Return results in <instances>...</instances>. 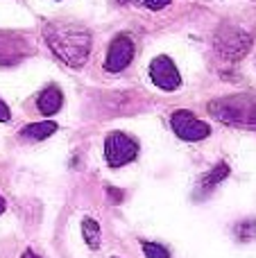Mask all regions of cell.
Instances as JSON below:
<instances>
[{
    "mask_svg": "<svg viewBox=\"0 0 256 258\" xmlns=\"http://www.w3.org/2000/svg\"><path fill=\"white\" fill-rule=\"evenodd\" d=\"M170 127L181 141H188V143H198V141H204V138L211 136V125L200 120L188 109H177V111H172Z\"/></svg>",
    "mask_w": 256,
    "mask_h": 258,
    "instance_id": "obj_5",
    "label": "cell"
},
{
    "mask_svg": "<svg viewBox=\"0 0 256 258\" xmlns=\"http://www.w3.org/2000/svg\"><path fill=\"white\" fill-rule=\"evenodd\" d=\"M32 52L25 36L14 32H0V66H14Z\"/></svg>",
    "mask_w": 256,
    "mask_h": 258,
    "instance_id": "obj_8",
    "label": "cell"
},
{
    "mask_svg": "<svg viewBox=\"0 0 256 258\" xmlns=\"http://www.w3.org/2000/svg\"><path fill=\"white\" fill-rule=\"evenodd\" d=\"M21 258H41V256L36 254L34 249H25V251H23V254H21Z\"/></svg>",
    "mask_w": 256,
    "mask_h": 258,
    "instance_id": "obj_18",
    "label": "cell"
},
{
    "mask_svg": "<svg viewBox=\"0 0 256 258\" xmlns=\"http://www.w3.org/2000/svg\"><path fill=\"white\" fill-rule=\"evenodd\" d=\"M141 249H143L145 258H170V249L161 242L152 240H141Z\"/></svg>",
    "mask_w": 256,
    "mask_h": 258,
    "instance_id": "obj_13",
    "label": "cell"
},
{
    "mask_svg": "<svg viewBox=\"0 0 256 258\" xmlns=\"http://www.w3.org/2000/svg\"><path fill=\"white\" fill-rule=\"evenodd\" d=\"M9 120H12V111H9L7 102L0 100V122H9Z\"/></svg>",
    "mask_w": 256,
    "mask_h": 258,
    "instance_id": "obj_16",
    "label": "cell"
},
{
    "mask_svg": "<svg viewBox=\"0 0 256 258\" xmlns=\"http://www.w3.org/2000/svg\"><path fill=\"white\" fill-rule=\"evenodd\" d=\"M213 45H216V52L220 54L225 61H238L252 48V36L245 30L236 25H222L220 30L216 32V39H213Z\"/></svg>",
    "mask_w": 256,
    "mask_h": 258,
    "instance_id": "obj_3",
    "label": "cell"
},
{
    "mask_svg": "<svg viewBox=\"0 0 256 258\" xmlns=\"http://www.w3.org/2000/svg\"><path fill=\"white\" fill-rule=\"evenodd\" d=\"M111 258H120V256H111Z\"/></svg>",
    "mask_w": 256,
    "mask_h": 258,
    "instance_id": "obj_21",
    "label": "cell"
},
{
    "mask_svg": "<svg viewBox=\"0 0 256 258\" xmlns=\"http://www.w3.org/2000/svg\"><path fill=\"white\" fill-rule=\"evenodd\" d=\"M139 156V143L125 132H111L104 138V161L109 168H122Z\"/></svg>",
    "mask_w": 256,
    "mask_h": 258,
    "instance_id": "obj_4",
    "label": "cell"
},
{
    "mask_svg": "<svg viewBox=\"0 0 256 258\" xmlns=\"http://www.w3.org/2000/svg\"><path fill=\"white\" fill-rule=\"evenodd\" d=\"M150 80L161 91H177L181 86V75L177 71L175 61L166 54H159L150 63Z\"/></svg>",
    "mask_w": 256,
    "mask_h": 258,
    "instance_id": "obj_7",
    "label": "cell"
},
{
    "mask_svg": "<svg viewBox=\"0 0 256 258\" xmlns=\"http://www.w3.org/2000/svg\"><path fill=\"white\" fill-rule=\"evenodd\" d=\"M229 177V165L225 163V161H220V163H216L211 170H209L207 174H202V179H200V183H198V188H195V197H207L211 190H216L218 186H220L225 179Z\"/></svg>",
    "mask_w": 256,
    "mask_h": 258,
    "instance_id": "obj_9",
    "label": "cell"
},
{
    "mask_svg": "<svg viewBox=\"0 0 256 258\" xmlns=\"http://www.w3.org/2000/svg\"><path fill=\"white\" fill-rule=\"evenodd\" d=\"M209 113L216 120L225 122V125L256 129V95L238 93L211 100L209 102Z\"/></svg>",
    "mask_w": 256,
    "mask_h": 258,
    "instance_id": "obj_2",
    "label": "cell"
},
{
    "mask_svg": "<svg viewBox=\"0 0 256 258\" xmlns=\"http://www.w3.org/2000/svg\"><path fill=\"white\" fill-rule=\"evenodd\" d=\"M136 52L134 39L130 34H118L116 39L109 43L107 57H104V71L107 73H120L132 63Z\"/></svg>",
    "mask_w": 256,
    "mask_h": 258,
    "instance_id": "obj_6",
    "label": "cell"
},
{
    "mask_svg": "<svg viewBox=\"0 0 256 258\" xmlns=\"http://www.w3.org/2000/svg\"><path fill=\"white\" fill-rule=\"evenodd\" d=\"M57 129H59V125L52 122V120L30 122V125H25L21 129V136L25 138V141H45V138H50Z\"/></svg>",
    "mask_w": 256,
    "mask_h": 258,
    "instance_id": "obj_11",
    "label": "cell"
},
{
    "mask_svg": "<svg viewBox=\"0 0 256 258\" xmlns=\"http://www.w3.org/2000/svg\"><path fill=\"white\" fill-rule=\"evenodd\" d=\"M61 104H63V93H61V89L54 84L45 86L39 93V98H36V109H39L43 116H54V113L61 109Z\"/></svg>",
    "mask_w": 256,
    "mask_h": 258,
    "instance_id": "obj_10",
    "label": "cell"
},
{
    "mask_svg": "<svg viewBox=\"0 0 256 258\" xmlns=\"http://www.w3.org/2000/svg\"><path fill=\"white\" fill-rule=\"evenodd\" d=\"M43 39L48 48L66 66L82 68L91 54V32L73 21H50L43 25Z\"/></svg>",
    "mask_w": 256,
    "mask_h": 258,
    "instance_id": "obj_1",
    "label": "cell"
},
{
    "mask_svg": "<svg viewBox=\"0 0 256 258\" xmlns=\"http://www.w3.org/2000/svg\"><path fill=\"white\" fill-rule=\"evenodd\" d=\"M236 238L240 242H249L256 238V220H243V222L236 224Z\"/></svg>",
    "mask_w": 256,
    "mask_h": 258,
    "instance_id": "obj_14",
    "label": "cell"
},
{
    "mask_svg": "<svg viewBox=\"0 0 256 258\" xmlns=\"http://www.w3.org/2000/svg\"><path fill=\"white\" fill-rule=\"evenodd\" d=\"M120 3H130V0H120Z\"/></svg>",
    "mask_w": 256,
    "mask_h": 258,
    "instance_id": "obj_20",
    "label": "cell"
},
{
    "mask_svg": "<svg viewBox=\"0 0 256 258\" xmlns=\"http://www.w3.org/2000/svg\"><path fill=\"white\" fill-rule=\"evenodd\" d=\"M5 209H7V202H5V197L0 195V215L5 213Z\"/></svg>",
    "mask_w": 256,
    "mask_h": 258,
    "instance_id": "obj_19",
    "label": "cell"
},
{
    "mask_svg": "<svg viewBox=\"0 0 256 258\" xmlns=\"http://www.w3.org/2000/svg\"><path fill=\"white\" fill-rule=\"evenodd\" d=\"M82 238H84L86 247L89 249H100V242H102V231H100L98 220L93 218H84L82 220Z\"/></svg>",
    "mask_w": 256,
    "mask_h": 258,
    "instance_id": "obj_12",
    "label": "cell"
},
{
    "mask_svg": "<svg viewBox=\"0 0 256 258\" xmlns=\"http://www.w3.org/2000/svg\"><path fill=\"white\" fill-rule=\"evenodd\" d=\"M172 0H143V5L148 9H152V12H159V9H163V7H168Z\"/></svg>",
    "mask_w": 256,
    "mask_h": 258,
    "instance_id": "obj_15",
    "label": "cell"
},
{
    "mask_svg": "<svg viewBox=\"0 0 256 258\" xmlns=\"http://www.w3.org/2000/svg\"><path fill=\"white\" fill-rule=\"evenodd\" d=\"M107 192H109V197H111L116 204H120L122 197H125V192H122V190H116V188H107Z\"/></svg>",
    "mask_w": 256,
    "mask_h": 258,
    "instance_id": "obj_17",
    "label": "cell"
}]
</instances>
